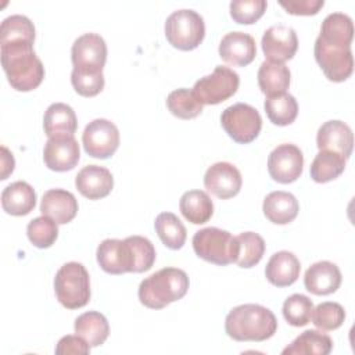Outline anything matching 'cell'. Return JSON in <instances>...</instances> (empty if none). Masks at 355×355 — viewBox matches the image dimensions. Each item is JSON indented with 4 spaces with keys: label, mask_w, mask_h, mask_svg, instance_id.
<instances>
[{
    "label": "cell",
    "mask_w": 355,
    "mask_h": 355,
    "mask_svg": "<svg viewBox=\"0 0 355 355\" xmlns=\"http://www.w3.org/2000/svg\"><path fill=\"white\" fill-rule=\"evenodd\" d=\"M266 7L268 3L265 0H233L230 3V15L237 24L250 25L263 15Z\"/></svg>",
    "instance_id": "cell-41"
},
{
    "label": "cell",
    "mask_w": 355,
    "mask_h": 355,
    "mask_svg": "<svg viewBox=\"0 0 355 355\" xmlns=\"http://www.w3.org/2000/svg\"><path fill=\"white\" fill-rule=\"evenodd\" d=\"M341 284V272L338 266L330 261H319L311 265L304 276L305 288L315 295H327Z\"/></svg>",
    "instance_id": "cell-20"
},
{
    "label": "cell",
    "mask_w": 355,
    "mask_h": 355,
    "mask_svg": "<svg viewBox=\"0 0 355 355\" xmlns=\"http://www.w3.org/2000/svg\"><path fill=\"white\" fill-rule=\"evenodd\" d=\"M75 186L83 197L89 200H100L111 193L114 187V178L104 166L86 165L78 172Z\"/></svg>",
    "instance_id": "cell-18"
},
{
    "label": "cell",
    "mask_w": 355,
    "mask_h": 355,
    "mask_svg": "<svg viewBox=\"0 0 355 355\" xmlns=\"http://www.w3.org/2000/svg\"><path fill=\"white\" fill-rule=\"evenodd\" d=\"M240 85L239 73L229 67L216 65L212 73L200 78L194 86L193 93L202 104L215 105L232 97Z\"/></svg>",
    "instance_id": "cell-8"
},
{
    "label": "cell",
    "mask_w": 355,
    "mask_h": 355,
    "mask_svg": "<svg viewBox=\"0 0 355 355\" xmlns=\"http://www.w3.org/2000/svg\"><path fill=\"white\" fill-rule=\"evenodd\" d=\"M193 250L204 261L223 266L236 262L239 244L227 230L211 226L196 232Z\"/></svg>",
    "instance_id": "cell-5"
},
{
    "label": "cell",
    "mask_w": 355,
    "mask_h": 355,
    "mask_svg": "<svg viewBox=\"0 0 355 355\" xmlns=\"http://www.w3.org/2000/svg\"><path fill=\"white\" fill-rule=\"evenodd\" d=\"M258 86L266 97L286 93L290 86V69L283 62L263 61L258 69Z\"/></svg>",
    "instance_id": "cell-25"
},
{
    "label": "cell",
    "mask_w": 355,
    "mask_h": 355,
    "mask_svg": "<svg viewBox=\"0 0 355 355\" xmlns=\"http://www.w3.org/2000/svg\"><path fill=\"white\" fill-rule=\"evenodd\" d=\"M277 330L276 316L258 304L234 306L226 316L225 331L236 341H265Z\"/></svg>",
    "instance_id": "cell-2"
},
{
    "label": "cell",
    "mask_w": 355,
    "mask_h": 355,
    "mask_svg": "<svg viewBox=\"0 0 355 355\" xmlns=\"http://www.w3.org/2000/svg\"><path fill=\"white\" fill-rule=\"evenodd\" d=\"M165 36L175 49L189 51L202 42L205 24L202 17L189 8L173 11L165 21Z\"/></svg>",
    "instance_id": "cell-6"
},
{
    "label": "cell",
    "mask_w": 355,
    "mask_h": 355,
    "mask_svg": "<svg viewBox=\"0 0 355 355\" xmlns=\"http://www.w3.org/2000/svg\"><path fill=\"white\" fill-rule=\"evenodd\" d=\"M318 37L326 43L351 46L354 37V24L351 17L344 12L329 14L322 22Z\"/></svg>",
    "instance_id": "cell-29"
},
{
    "label": "cell",
    "mask_w": 355,
    "mask_h": 355,
    "mask_svg": "<svg viewBox=\"0 0 355 355\" xmlns=\"http://www.w3.org/2000/svg\"><path fill=\"white\" fill-rule=\"evenodd\" d=\"M155 232L161 241L171 250H180L186 241L187 232L180 219L172 212H162L155 218Z\"/></svg>",
    "instance_id": "cell-32"
},
{
    "label": "cell",
    "mask_w": 355,
    "mask_h": 355,
    "mask_svg": "<svg viewBox=\"0 0 355 355\" xmlns=\"http://www.w3.org/2000/svg\"><path fill=\"white\" fill-rule=\"evenodd\" d=\"M57 225V222L44 215L32 219L26 226V234L29 241L37 248L51 247L58 237Z\"/></svg>",
    "instance_id": "cell-37"
},
{
    "label": "cell",
    "mask_w": 355,
    "mask_h": 355,
    "mask_svg": "<svg viewBox=\"0 0 355 355\" xmlns=\"http://www.w3.org/2000/svg\"><path fill=\"white\" fill-rule=\"evenodd\" d=\"M263 108L270 122L277 126H287L293 123L298 114L297 100L288 93L266 97Z\"/></svg>",
    "instance_id": "cell-33"
},
{
    "label": "cell",
    "mask_w": 355,
    "mask_h": 355,
    "mask_svg": "<svg viewBox=\"0 0 355 355\" xmlns=\"http://www.w3.org/2000/svg\"><path fill=\"white\" fill-rule=\"evenodd\" d=\"M262 51L268 61L283 62L291 60L298 49L295 31L287 25H273L263 32Z\"/></svg>",
    "instance_id": "cell-14"
},
{
    "label": "cell",
    "mask_w": 355,
    "mask_h": 355,
    "mask_svg": "<svg viewBox=\"0 0 355 355\" xmlns=\"http://www.w3.org/2000/svg\"><path fill=\"white\" fill-rule=\"evenodd\" d=\"M313 302L304 294H293L283 304V316L294 327L305 326L311 322Z\"/></svg>",
    "instance_id": "cell-38"
},
{
    "label": "cell",
    "mask_w": 355,
    "mask_h": 355,
    "mask_svg": "<svg viewBox=\"0 0 355 355\" xmlns=\"http://www.w3.org/2000/svg\"><path fill=\"white\" fill-rule=\"evenodd\" d=\"M80 158V150L73 135L51 136L44 144L43 159L49 169L67 172L76 166Z\"/></svg>",
    "instance_id": "cell-13"
},
{
    "label": "cell",
    "mask_w": 355,
    "mask_h": 355,
    "mask_svg": "<svg viewBox=\"0 0 355 355\" xmlns=\"http://www.w3.org/2000/svg\"><path fill=\"white\" fill-rule=\"evenodd\" d=\"M316 146L319 150H330L349 158L354 147L352 130L343 121H327L318 129Z\"/></svg>",
    "instance_id": "cell-19"
},
{
    "label": "cell",
    "mask_w": 355,
    "mask_h": 355,
    "mask_svg": "<svg viewBox=\"0 0 355 355\" xmlns=\"http://www.w3.org/2000/svg\"><path fill=\"white\" fill-rule=\"evenodd\" d=\"M262 211L266 219H269L272 223L287 225L297 218L300 205L291 193L277 190L265 197Z\"/></svg>",
    "instance_id": "cell-23"
},
{
    "label": "cell",
    "mask_w": 355,
    "mask_h": 355,
    "mask_svg": "<svg viewBox=\"0 0 355 355\" xmlns=\"http://www.w3.org/2000/svg\"><path fill=\"white\" fill-rule=\"evenodd\" d=\"M333 348L331 338L318 330H305L290 345H287L283 355H327Z\"/></svg>",
    "instance_id": "cell-30"
},
{
    "label": "cell",
    "mask_w": 355,
    "mask_h": 355,
    "mask_svg": "<svg viewBox=\"0 0 355 355\" xmlns=\"http://www.w3.org/2000/svg\"><path fill=\"white\" fill-rule=\"evenodd\" d=\"M132 251L133 259V273H141L148 269L155 262V248L153 243L143 236H129L125 239Z\"/></svg>",
    "instance_id": "cell-39"
},
{
    "label": "cell",
    "mask_w": 355,
    "mask_h": 355,
    "mask_svg": "<svg viewBox=\"0 0 355 355\" xmlns=\"http://www.w3.org/2000/svg\"><path fill=\"white\" fill-rule=\"evenodd\" d=\"M14 157L12 154L4 147L1 146V179H7V176L14 171Z\"/></svg>",
    "instance_id": "cell-45"
},
{
    "label": "cell",
    "mask_w": 355,
    "mask_h": 355,
    "mask_svg": "<svg viewBox=\"0 0 355 355\" xmlns=\"http://www.w3.org/2000/svg\"><path fill=\"white\" fill-rule=\"evenodd\" d=\"M54 291L58 302L68 309L85 306L90 300V277L79 262H67L55 273Z\"/></svg>",
    "instance_id": "cell-4"
},
{
    "label": "cell",
    "mask_w": 355,
    "mask_h": 355,
    "mask_svg": "<svg viewBox=\"0 0 355 355\" xmlns=\"http://www.w3.org/2000/svg\"><path fill=\"white\" fill-rule=\"evenodd\" d=\"M82 143L90 157L105 159L110 158L119 146V130L114 122L97 118L86 125Z\"/></svg>",
    "instance_id": "cell-10"
},
{
    "label": "cell",
    "mask_w": 355,
    "mask_h": 355,
    "mask_svg": "<svg viewBox=\"0 0 355 355\" xmlns=\"http://www.w3.org/2000/svg\"><path fill=\"white\" fill-rule=\"evenodd\" d=\"M220 58L233 67H245L257 55L255 40L251 35L240 31L226 33L219 43Z\"/></svg>",
    "instance_id": "cell-17"
},
{
    "label": "cell",
    "mask_w": 355,
    "mask_h": 355,
    "mask_svg": "<svg viewBox=\"0 0 355 355\" xmlns=\"http://www.w3.org/2000/svg\"><path fill=\"white\" fill-rule=\"evenodd\" d=\"M345 161L347 158L338 153L330 150H319L311 164V178L316 183H327L344 172Z\"/></svg>",
    "instance_id": "cell-31"
},
{
    "label": "cell",
    "mask_w": 355,
    "mask_h": 355,
    "mask_svg": "<svg viewBox=\"0 0 355 355\" xmlns=\"http://www.w3.org/2000/svg\"><path fill=\"white\" fill-rule=\"evenodd\" d=\"M71 83L73 89L83 97L97 96L104 87V75L103 72H80L72 69Z\"/></svg>",
    "instance_id": "cell-42"
},
{
    "label": "cell",
    "mask_w": 355,
    "mask_h": 355,
    "mask_svg": "<svg viewBox=\"0 0 355 355\" xmlns=\"http://www.w3.org/2000/svg\"><path fill=\"white\" fill-rule=\"evenodd\" d=\"M202 103L197 98L193 90L176 89L166 97V107L172 115L180 119H193L202 112Z\"/></svg>",
    "instance_id": "cell-34"
},
{
    "label": "cell",
    "mask_w": 355,
    "mask_h": 355,
    "mask_svg": "<svg viewBox=\"0 0 355 355\" xmlns=\"http://www.w3.org/2000/svg\"><path fill=\"white\" fill-rule=\"evenodd\" d=\"M40 212L51 218L58 225L71 222L78 212V201L75 196L64 189H50L43 194Z\"/></svg>",
    "instance_id": "cell-21"
},
{
    "label": "cell",
    "mask_w": 355,
    "mask_h": 355,
    "mask_svg": "<svg viewBox=\"0 0 355 355\" xmlns=\"http://www.w3.org/2000/svg\"><path fill=\"white\" fill-rule=\"evenodd\" d=\"M90 352V345L78 334L76 336H64L60 338L55 347L57 355H86Z\"/></svg>",
    "instance_id": "cell-44"
},
{
    "label": "cell",
    "mask_w": 355,
    "mask_h": 355,
    "mask_svg": "<svg viewBox=\"0 0 355 355\" xmlns=\"http://www.w3.org/2000/svg\"><path fill=\"white\" fill-rule=\"evenodd\" d=\"M304 168L302 151L291 143H283L273 148L268 157V171L277 183L295 182Z\"/></svg>",
    "instance_id": "cell-12"
},
{
    "label": "cell",
    "mask_w": 355,
    "mask_h": 355,
    "mask_svg": "<svg viewBox=\"0 0 355 355\" xmlns=\"http://www.w3.org/2000/svg\"><path fill=\"white\" fill-rule=\"evenodd\" d=\"M97 262L100 268L110 275H122L132 272V251L126 240L105 239L97 247Z\"/></svg>",
    "instance_id": "cell-16"
},
{
    "label": "cell",
    "mask_w": 355,
    "mask_h": 355,
    "mask_svg": "<svg viewBox=\"0 0 355 355\" xmlns=\"http://www.w3.org/2000/svg\"><path fill=\"white\" fill-rule=\"evenodd\" d=\"M301 270L298 258L290 251L275 252L265 268L268 282L276 287H287L297 282Z\"/></svg>",
    "instance_id": "cell-22"
},
{
    "label": "cell",
    "mask_w": 355,
    "mask_h": 355,
    "mask_svg": "<svg viewBox=\"0 0 355 355\" xmlns=\"http://www.w3.org/2000/svg\"><path fill=\"white\" fill-rule=\"evenodd\" d=\"M315 60L329 80L344 82L354 71L351 46L326 43L316 37L313 46Z\"/></svg>",
    "instance_id": "cell-9"
},
{
    "label": "cell",
    "mask_w": 355,
    "mask_h": 355,
    "mask_svg": "<svg viewBox=\"0 0 355 355\" xmlns=\"http://www.w3.org/2000/svg\"><path fill=\"white\" fill-rule=\"evenodd\" d=\"M0 53L3 69L12 89L29 92L42 83L44 67L33 51V43H3L0 44Z\"/></svg>",
    "instance_id": "cell-1"
},
{
    "label": "cell",
    "mask_w": 355,
    "mask_h": 355,
    "mask_svg": "<svg viewBox=\"0 0 355 355\" xmlns=\"http://www.w3.org/2000/svg\"><path fill=\"white\" fill-rule=\"evenodd\" d=\"M73 69L80 72H103L107 61V44L97 33H83L72 44Z\"/></svg>",
    "instance_id": "cell-11"
},
{
    "label": "cell",
    "mask_w": 355,
    "mask_h": 355,
    "mask_svg": "<svg viewBox=\"0 0 355 355\" xmlns=\"http://www.w3.org/2000/svg\"><path fill=\"white\" fill-rule=\"evenodd\" d=\"M311 319L312 323L320 330H336L343 324L345 319V311L338 302L326 301L313 308Z\"/></svg>",
    "instance_id": "cell-40"
},
{
    "label": "cell",
    "mask_w": 355,
    "mask_h": 355,
    "mask_svg": "<svg viewBox=\"0 0 355 355\" xmlns=\"http://www.w3.org/2000/svg\"><path fill=\"white\" fill-rule=\"evenodd\" d=\"M241 173L230 162H216L204 175L205 189L218 198L226 200L239 194L241 189Z\"/></svg>",
    "instance_id": "cell-15"
},
{
    "label": "cell",
    "mask_w": 355,
    "mask_h": 355,
    "mask_svg": "<svg viewBox=\"0 0 355 355\" xmlns=\"http://www.w3.org/2000/svg\"><path fill=\"white\" fill-rule=\"evenodd\" d=\"M220 123L229 137L236 143L248 144L258 137L262 128V118L252 105L236 103L222 112Z\"/></svg>",
    "instance_id": "cell-7"
},
{
    "label": "cell",
    "mask_w": 355,
    "mask_h": 355,
    "mask_svg": "<svg viewBox=\"0 0 355 355\" xmlns=\"http://www.w3.org/2000/svg\"><path fill=\"white\" fill-rule=\"evenodd\" d=\"M43 128L47 137L73 135L78 128L75 111L64 103H54L49 105L43 116Z\"/></svg>",
    "instance_id": "cell-26"
},
{
    "label": "cell",
    "mask_w": 355,
    "mask_h": 355,
    "mask_svg": "<svg viewBox=\"0 0 355 355\" xmlns=\"http://www.w3.org/2000/svg\"><path fill=\"white\" fill-rule=\"evenodd\" d=\"M189 276L179 268H164L146 277L139 286L140 302L151 309H162L186 295Z\"/></svg>",
    "instance_id": "cell-3"
},
{
    "label": "cell",
    "mask_w": 355,
    "mask_h": 355,
    "mask_svg": "<svg viewBox=\"0 0 355 355\" xmlns=\"http://www.w3.org/2000/svg\"><path fill=\"white\" fill-rule=\"evenodd\" d=\"M279 4L293 15H315L324 6L323 0H280Z\"/></svg>",
    "instance_id": "cell-43"
},
{
    "label": "cell",
    "mask_w": 355,
    "mask_h": 355,
    "mask_svg": "<svg viewBox=\"0 0 355 355\" xmlns=\"http://www.w3.org/2000/svg\"><path fill=\"white\" fill-rule=\"evenodd\" d=\"M15 42H35L33 22L25 15H10L3 19L0 26V44Z\"/></svg>",
    "instance_id": "cell-35"
},
{
    "label": "cell",
    "mask_w": 355,
    "mask_h": 355,
    "mask_svg": "<svg viewBox=\"0 0 355 355\" xmlns=\"http://www.w3.org/2000/svg\"><path fill=\"white\" fill-rule=\"evenodd\" d=\"M35 205L36 193L33 187L24 180H17L8 184L1 193V207L10 215H28L31 211H33Z\"/></svg>",
    "instance_id": "cell-24"
},
{
    "label": "cell",
    "mask_w": 355,
    "mask_h": 355,
    "mask_svg": "<svg viewBox=\"0 0 355 355\" xmlns=\"http://www.w3.org/2000/svg\"><path fill=\"white\" fill-rule=\"evenodd\" d=\"M75 333L90 347H98L107 340L110 334V324L103 313L89 311L75 319Z\"/></svg>",
    "instance_id": "cell-28"
},
{
    "label": "cell",
    "mask_w": 355,
    "mask_h": 355,
    "mask_svg": "<svg viewBox=\"0 0 355 355\" xmlns=\"http://www.w3.org/2000/svg\"><path fill=\"white\" fill-rule=\"evenodd\" d=\"M179 209L193 225H202L211 219L214 214V204L205 191L189 190L180 197Z\"/></svg>",
    "instance_id": "cell-27"
},
{
    "label": "cell",
    "mask_w": 355,
    "mask_h": 355,
    "mask_svg": "<svg viewBox=\"0 0 355 355\" xmlns=\"http://www.w3.org/2000/svg\"><path fill=\"white\" fill-rule=\"evenodd\" d=\"M239 252L236 258V263L240 268H252L255 266L263 257L265 252V241L263 239L254 232L240 233L237 237Z\"/></svg>",
    "instance_id": "cell-36"
}]
</instances>
